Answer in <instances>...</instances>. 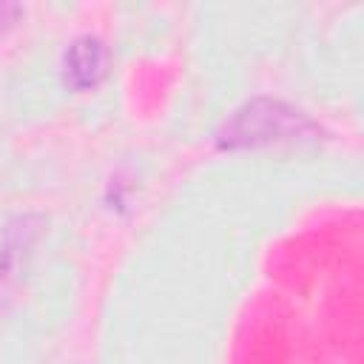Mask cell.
<instances>
[{"label": "cell", "mask_w": 364, "mask_h": 364, "mask_svg": "<svg viewBox=\"0 0 364 364\" xmlns=\"http://www.w3.org/2000/svg\"><path fill=\"white\" fill-rule=\"evenodd\" d=\"M313 134L316 125L293 105H284L279 100H250L225 119V125L216 134V142L219 148L233 151V148H256L284 139H301Z\"/></svg>", "instance_id": "1"}, {"label": "cell", "mask_w": 364, "mask_h": 364, "mask_svg": "<svg viewBox=\"0 0 364 364\" xmlns=\"http://www.w3.org/2000/svg\"><path fill=\"white\" fill-rule=\"evenodd\" d=\"M105 71V48L97 37H77L63 54V77L71 88H91Z\"/></svg>", "instance_id": "2"}, {"label": "cell", "mask_w": 364, "mask_h": 364, "mask_svg": "<svg viewBox=\"0 0 364 364\" xmlns=\"http://www.w3.org/2000/svg\"><path fill=\"white\" fill-rule=\"evenodd\" d=\"M20 14V9L14 3H0V34L14 23V17Z\"/></svg>", "instance_id": "3"}]
</instances>
